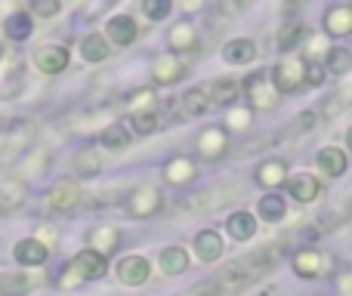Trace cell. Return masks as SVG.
Returning <instances> with one entry per match:
<instances>
[{"mask_svg":"<svg viewBox=\"0 0 352 296\" xmlns=\"http://www.w3.org/2000/svg\"><path fill=\"white\" fill-rule=\"evenodd\" d=\"M161 207V194L155 192V188H146V192L133 194V204H130V210L136 213V216H148V213H155Z\"/></svg>","mask_w":352,"mask_h":296,"instance_id":"44dd1931","label":"cell"},{"mask_svg":"<svg viewBox=\"0 0 352 296\" xmlns=\"http://www.w3.org/2000/svg\"><path fill=\"white\" fill-rule=\"evenodd\" d=\"M287 192H291V198H297L300 204H309V201L318 198V182L312 179L309 173L294 176V179L287 182Z\"/></svg>","mask_w":352,"mask_h":296,"instance_id":"9c48e42d","label":"cell"},{"mask_svg":"<svg viewBox=\"0 0 352 296\" xmlns=\"http://www.w3.org/2000/svg\"><path fill=\"white\" fill-rule=\"evenodd\" d=\"M68 272L74 275L72 281H84V278H102L105 275V256L99 253V250H84V253H78L72 260V266H68ZM68 281V284H72Z\"/></svg>","mask_w":352,"mask_h":296,"instance_id":"3957f363","label":"cell"},{"mask_svg":"<svg viewBox=\"0 0 352 296\" xmlns=\"http://www.w3.org/2000/svg\"><path fill=\"white\" fill-rule=\"evenodd\" d=\"M254 56H256V47L248 37H238V41L226 43V49H223V59L232 62V65H248V62H254Z\"/></svg>","mask_w":352,"mask_h":296,"instance_id":"52a82bcc","label":"cell"},{"mask_svg":"<svg viewBox=\"0 0 352 296\" xmlns=\"http://www.w3.org/2000/svg\"><path fill=\"white\" fill-rule=\"evenodd\" d=\"M303 74H306L303 59H297V56H287V59H281L278 65H275L272 84H275V90H278V93H294L297 87H303Z\"/></svg>","mask_w":352,"mask_h":296,"instance_id":"7a4b0ae2","label":"cell"},{"mask_svg":"<svg viewBox=\"0 0 352 296\" xmlns=\"http://www.w3.org/2000/svg\"><path fill=\"white\" fill-rule=\"evenodd\" d=\"M303 34H306L303 25H291V31H287V34H281V49H294V43H297Z\"/></svg>","mask_w":352,"mask_h":296,"instance_id":"d590c367","label":"cell"},{"mask_svg":"<svg viewBox=\"0 0 352 296\" xmlns=\"http://www.w3.org/2000/svg\"><path fill=\"white\" fill-rule=\"evenodd\" d=\"M349 65H352V53H349V49H343V47L331 49V56H328V68H331V71H334V74H346Z\"/></svg>","mask_w":352,"mask_h":296,"instance_id":"83f0119b","label":"cell"},{"mask_svg":"<svg viewBox=\"0 0 352 296\" xmlns=\"http://www.w3.org/2000/svg\"><path fill=\"white\" fill-rule=\"evenodd\" d=\"M102 142H105V146H109V148L121 151V148H127V133H124V127H121V124H111V127L105 130Z\"/></svg>","mask_w":352,"mask_h":296,"instance_id":"f1b7e54d","label":"cell"},{"mask_svg":"<svg viewBox=\"0 0 352 296\" xmlns=\"http://www.w3.org/2000/svg\"><path fill=\"white\" fill-rule=\"evenodd\" d=\"M223 146H226L223 130H210V133L201 136V155H207V157H217L223 151Z\"/></svg>","mask_w":352,"mask_h":296,"instance_id":"484cf974","label":"cell"},{"mask_svg":"<svg viewBox=\"0 0 352 296\" xmlns=\"http://www.w3.org/2000/svg\"><path fill=\"white\" fill-rule=\"evenodd\" d=\"M118 278H121V284H127V287L146 284L148 262L142 260V256H124V260L118 262Z\"/></svg>","mask_w":352,"mask_h":296,"instance_id":"5b68a950","label":"cell"},{"mask_svg":"<svg viewBox=\"0 0 352 296\" xmlns=\"http://www.w3.org/2000/svg\"><path fill=\"white\" fill-rule=\"evenodd\" d=\"M318 170L328 176H340L346 170V155L340 148H322L318 151Z\"/></svg>","mask_w":352,"mask_h":296,"instance_id":"5bb4252c","label":"cell"},{"mask_svg":"<svg viewBox=\"0 0 352 296\" xmlns=\"http://www.w3.org/2000/svg\"><path fill=\"white\" fill-rule=\"evenodd\" d=\"M260 219L263 223H281L285 219V213H287V207H285V198H278V194H266V198H260Z\"/></svg>","mask_w":352,"mask_h":296,"instance_id":"2e32d148","label":"cell"},{"mask_svg":"<svg viewBox=\"0 0 352 296\" xmlns=\"http://www.w3.org/2000/svg\"><path fill=\"white\" fill-rule=\"evenodd\" d=\"M204 93L217 105H229V102H235V99H238V84H235V80H213Z\"/></svg>","mask_w":352,"mask_h":296,"instance_id":"d6986e66","label":"cell"},{"mask_svg":"<svg viewBox=\"0 0 352 296\" xmlns=\"http://www.w3.org/2000/svg\"><path fill=\"white\" fill-rule=\"evenodd\" d=\"M318 262H322V256H318L316 250H303V253H297V260H294V269H297L300 275H318Z\"/></svg>","mask_w":352,"mask_h":296,"instance_id":"4316f807","label":"cell"},{"mask_svg":"<svg viewBox=\"0 0 352 296\" xmlns=\"http://www.w3.org/2000/svg\"><path fill=\"white\" fill-rule=\"evenodd\" d=\"M235 188L232 185H219V188H210V192H201V194H192L188 201H182V210L188 213H201V210H213V207H219L223 201H229L226 194H232Z\"/></svg>","mask_w":352,"mask_h":296,"instance_id":"277c9868","label":"cell"},{"mask_svg":"<svg viewBox=\"0 0 352 296\" xmlns=\"http://www.w3.org/2000/svg\"><path fill=\"white\" fill-rule=\"evenodd\" d=\"M346 146L352 148V130H349V133H346Z\"/></svg>","mask_w":352,"mask_h":296,"instance_id":"f35d334b","label":"cell"},{"mask_svg":"<svg viewBox=\"0 0 352 296\" xmlns=\"http://www.w3.org/2000/svg\"><path fill=\"white\" fill-rule=\"evenodd\" d=\"M303 80H306V84H312V87H318V84H322V80H324V71H322V65H309V68H306Z\"/></svg>","mask_w":352,"mask_h":296,"instance_id":"8d00e7d4","label":"cell"},{"mask_svg":"<svg viewBox=\"0 0 352 296\" xmlns=\"http://www.w3.org/2000/svg\"><path fill=\"white\" fill-rule=\"evenodd\" d=\"M6 34H10L12 41H25V37L31 34V16L28 12H12V16L6 19Z\"/></svg>","mask_w":352,"mask_h":296,"instance_id":"603a6c76","label":"cell"},{"mask_svg":"<svg viewBox=\"0 0 352 296\" xmlns=\"http://www.w3.org/2000/svg\"><path fill=\"white\" fill-rule=\"evenodd\" d=\"M170 0H142V10H146L148 19H164L170 16Z\"/></svg>","mask_w":352,"mask_h":296,"instance_id":"4dcf8cb0","label":"cell"},{"mask_svg":"<svg viewBox=\"0 0 352 296\" xmlns=\"http://www.w3.org/2000/svg\"><path fill=\"white\" fill-rule=\"evenodd\" d=\"M256 231V223L250 213H235V216H229V235L235 238V241H248V238H254Z\"/></svg>","mask_w":352,"mask_h":296,"instance_id":"ac0fdd59","label":"cell"},{"mask_svg":"<svg viewBox=\"0 0 352 296\" xmlns=\"http://www.w3.org/2000/svg\"><path fill=\"white\" fill-rule=\"evenodd\" d=\"M195 250H198L201 260L213 262V260H219V253H223V241H219L217 231H201V235L195 238Z\"/></svg>","mask_w":352,"mask_h":296,"instance_id":"4fadbf2b","label":"cell"},{"mask_svg":"<svg viewBox=\"0 0 352 296\" xmlns=\"http://www.w3.org/2000/svg\"><path fill=\"white\" fill-rule=\"evenodd\" d=\"M186 296H223V293H219L217 281H201V284H195Z\"/></svg>","mask_w":352,"mask_h":296,"instance_id":"836d02e7","label":"cell"},{"mask_svg":"<svg viewBox=\"0 0 352 296\" xmlns=\"http://www.w3.org/2000/svg\"><path fill=\"white\" fill-rule=\"evenodd\" d=\"M109 37H111V43H133L136 41V22L130 16H115L109 22Z\"/></svg>","mask_w":352,"mask_h":296,"instance_id":"8fae6325","label":"cell"},{"mask_svg":"<svg viewBox=\"0 0 352 296\" xmlns=\"http://www.w3.org/2000/svg\"><path fill=\"white\" fill-rule=\"evenodd\" d=\"M158 266H161V272H167V275H179L188 269V256H186V250H179V247H167L164 253H161Z\"/></svg>","mask_w":352,"mask_h":296,"instance_id":"e0dca14e","label":"cell"},{"mask_svg":"<svg viewBox=\"0 0 352 296\" xmlns=\"http://www.w3.org/2000/svg\"><path fill=\"white\" fill-rule=\"evenodd\" d=\"M324 25H328L331 34H349L352 31V6H334V10H328Z\"/></svg>","mask_w":352,"mask_h":296,"instance_id":"9a60e30c","label":"cell"},{"mask_svg":"<svg viewBox=\"0 0 352 296\" xmlns=\"http://www.w3.org/2000/svg\"><path fill=\"white\" fill-rule=\"evenodd\" d=\"M182 43H192V28H188V25H179V28H173V34H170V47H176L179 49Z\"/></svg>","mask_w":352,"mask_h":296,"instance_id":"e575fe53","label":"cell"},{"mask_svg":"<svg viewBox=\"0 0 352 296\" xmlns=\"http://www.w3.org/2000/svg\"><path fill=\"white\" fill-rule=\"evenodd\" d=\"M275 256H278V250H275V247H266V250H260V253H250V256H244V260H238V262H232V266H226L223 275H219V278H213V281H217V287H219V293H223V296H232V293L244 291L250 281L260 278V275L266 272L269 266H272Z\"/></svg>","mask_w":352,"mask_h":296,"instance_id":"6da1fadb","label":"cell"},{"mask_svg":"<svg viewBox=\"0 0 352 296\" xmlns=\"http://www.w3.org/2000/svg\"><path fill=\"white\" fill-rule=\"evenodd\" d=\"M47 253L50 250L43 247L41 241H34V238L16 244V260L22 262V266H41V262H47Z\"/></svg>","mask_w":352,"mask_h":296,"instance_id":"ba28073f","label":"cell"},{"mask_svg":"<svg viewBox=\"0 0 352 296\" xmlns=\"http://www.w3.org/2000/svg\"><path fill=\"white\" fill-rule=\"evenodd\" d=\"M207 93L204 90H188L186 96H182V111L186 115H204L207 109H210V99H204Z\"/></svg>","mask_w":352,"mask_h":296,"instance_id":"cb8c5ba5","label":"cell"},{"mask_svg":"<svg viewBox=\"0 0 352 296\" xmlns=\"http://www.w3.org/2000/svg\"><path fill=\"white\" fill-rule=\"evenodd\" d=\"M167 179L170 182H182V179H192V163L188 161H170L167 163Z\"/></svg>","mask_w":352,"mask_h":296,"instance_id":"f546056e","label":"cell"},{"mask_svg":"<svg viewBox=\"0 0 352 296\" xmlns=\"http://www.w3.org/2000/svg\"><path fill=\"white\" fill-rule=\"evenodd\" d=\"M80 53H84L87 62H102V59H109L111 47L102 34H87L84 41H80Z\"/></svg>","mask_w":352,"mask_h":296,"instance_id":"7c38bea8","label":"cell"},{"mask_svg":"<svg viewBox=\"0 0 352 296\" xmlns=\"http://www.w3.org/2000/svg\"><path fill=\"white\" fill-rule=\"evenodd\" d=\"M78 188L74 185H68V182H62V185H56V188H50V194H47V204H50V210H72L74 204H78Z\"/></svg>","mask_w":352,"mask_h":296,"instance_id":"30bf717a","label":"cell"},{"mask_svg":"<svg viewBox=\"0 0 352 296\" xmlns=\"http://www.w3.org/2000/svg\"><path fill=\"white\" fill-rule=\"evenodd\" d=\"M256 182L266 188H275L285 182V163L281 161H266L260 170H256Z\"/></svg>","mask_w":352,"mask_h":296,"instance_id":"ffe728a7","label":"cell"},{"mask_svg":"<svg viewBox=\"0 0 352 296\" xmlns=\"http://www.w3.org/2000/svg\"><path fill=\"white\" fill-rule=\"evenodd\" d=\"M74 173L78 176H96L99 173V157L93 155L90 148L78 151V155H74Z\"/></svg>","mask_w":352,"mask_h":296,"instance_id":"d4e9b609","label":"cell"},{"mask_svg":"<svg viewBox=\"0 0 352 296\" xmlns=\"http://www.w3.org/2000/svg\"><path fill=\"white\" fill-rule=\"evenodd\" d=\"M179 74H182V62L176 56H164L155 65V80H161V84H173V80H179Z\"/></svg>","mask_w":352,"mask_h":296,"instance_id":"7402d4cb","label":"cell"},{"mask_svg":"<svg viewBox=\"0 0 352 296\" xmlns=\"http://www.w3.org/2000/svg\"><path fill=\"white\" fill-rule=\"evenodd\" d=\"M31 10H34L37 16L50 19V16H56V12H59V0H31Z\"/></svg>","mask_w":352,"mask_h":296,"instance_id":"d6a6232c","label":"cell"},{"mask_svg":"<svg viewBox=\"0 0 352 296\" xmlns=\"http://www.w3.org/2000/svg\"><path fill=\"white\" fill-rule=\"evenodd\" d=\"M34 65L43 74H59L68 65V53L62 47H41L34 49Z\"/></svg>","mask_w":352,"mask_h":296,"instance_id":"8992f818","label":"cell"},{"mask_svg":"<svg viewBox=\"0 0 352 296\" xmlns=\"http://www.w3.org/2000/svg\"><path fill=\"white\" fill-rule=\"evenodd\" d=\"M130 124H133V130H136V133H142V136H146V133H152V130L158 127V115H155V111H142V115H136Z\"/></svg>","mask_w":352,"mask_h":296,"instance_id":"1f68e13d","label":"cell"},{"mask_svg":"<svg viewBox=\"0 0 352 296\" xmlns=\"http://www.w3.org/2000/svg\"><path fill=\"white\" fill-rule=\"evenodd\" d=\"M346 204H349V207H346V213H352V192L346 194Z\"/></svg>","mask_w":352,"mask_h":296,"instance_id":"74e56055","label":"cell"}]
</instances>
